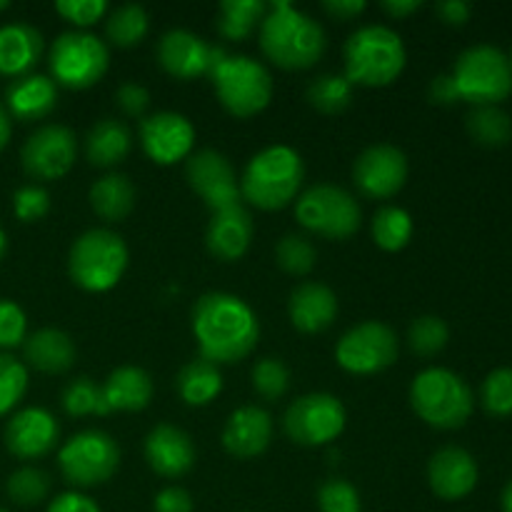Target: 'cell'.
<instances>
[{
	"label": "cell",
	"instance_id": "1",
	"mask_svg": "<svg viewBox=\"0 0 512 512\" xmlns=\"http://www.w3.org/2000/svg\"><path fill=\"white\" fill-rule=\"evenodd\" d=\"M193 335L200 358L233 365L248 358L260 340L258 315L233 293H205L193 308Z\"/></svg>",
	"mask_w": 512,
	"mask_h": 512
},
{
	"label": "cell",
	"instance_id": "2",
	"mask_svg": "<svg viewBox=\"0 0 512 512\" xmlns=\"http://www.w3.org/2000/svg\"><path fill=\"white\" fill-rule=\"evenodd\" d=\"M260 48L265 58L283 70H308L323 58L328 38L318 20L285 0L268 5L260 23Z\"/></svg>",
	"mask_w": 512,
	"mask_h": 512
},
{
	"label": "cell",
	"instance_id": "3",
	"mask_svg": "<svg viewBox=\"0 0 512 512\" xmlns=\"http://www.w3.org/2000/svg\"><path fill=\"white\" fill-rule=\"evenodd\" d=\"M305 165L290 145H270L255 153L240 178V198L260 210H283L303 188Z\"/></svg>",
	"mask_w": 512,
	"mask_h": 512
},
{
	"label": "cell",
	"instance_id": "4",
	"mask_svg": "<svg viewBox=\"0 0 512 512\" xmlns=\"http://www.w3.org/2000/svg\"><path fill=\"white\" fill-rule=\"evenodd\" d=\"M345 78L350 85L385 88L400 78L405 68V45L393 28L365 25L345 43Z\"/></svg>",
	"mask_w": 512,
	"mask_h": 512
},
{
	"label": "cell",
	"instance_id": "5",
	"mask_svg": "<svg viewBox=\"0 0 512 512\" xmlns=\"http://www.w3.org/2000/svg\"><path fill=\"white\" fill-rule=\"evenodd\" d=\"M410 405L438 430H458L470 420L475 398L470 385L448 368H428L410 385Z\"/></svg>",
	"mask_w": 512,
	"mask_h": 512
},
{
	"label": "cell",
	"instance_id": "6",
	"mask_svg": "<svg viewBox=\"0 0 512 512\" xmlns=\"http://www.w3.org/2000/svg\"><path fill=\"white\" fill-rule=\"evenodd\" d=\"M125 268H128V245L113 230L93 228L70 245V280L88 293H105L115 288Z\"/></svg>",
	"mask_w": 512,
	"mask_h": 512
},
{
	"label": "cell",
	"instance_id": "7",
	"mask_svg": "<svg viewBox=\"0 0 512 512\" xmlns=\"http://www.w3.org/2000/svg\"><path fill=\"white\" fill-rule=\"evenodd\" d=\"M210 80L220 105L233 118H253L273 100V78L268 68L248 55H228Z\"/></svg>",
	"mask_w": 512,
	"mask_h": 512
},
{
	"label": "cell",
	"instance_id": "8",
	"mask_svg": "<svg viewBox=\"0 0 512 512\" xmlns=\"http://www.w3.org/2000/svg\"><path fill=\"white\" fill-rule=\"evenodd\" d=\"M460 100L478 105H498L512 93V68L503 50L493 45H473L463 50L453 68Z\"/></svg>",
	"mask_w": 512,
	"mask_h": 512
},
{
	"label": "cell",
	"instance_id": "9",
	"mask_svg": "<svg viewBox=\"0 0 512 512\" xmlns=\"http://www.w3.org/2000/svg\"><path fill=\"white\" fill-rule=\"evenodd\" d=\"M295 218L305 230L325 240H348L363 223L358 200L345 188L330 183L305 190L295 203Z\"/></svg>",
	"mask_w": 512,
	"mask_h": 512
},
{
	"label": "cell",
	"instance_id": "10",
	"mask_svg": "<svg viewBox=\"0 0 512 512\" xmlns=\"http://www.w3.org/2000/svg\"><path fill=\"white\" fill-rule=\"evenodd\" d=\"M48 65L55 85L70 90L93 88L108 73V45L90 33H63L50 48Z\"/></svg>",
	"mask_w": 512,
	"mask_h": 512
},
{
	"label": "cell",
	"instance_id": "11",
	"mask_svg": "<svg viewBox=\"0 0 512 512\" xmlns=\"http://www.w3.org/2000/svg\"><path fill=\"white\" fill-rule=\"evenodd\" d=\"M58 465L65 483L75 488H95L115 475L120 465V448L103 430H83L60 448Z\"/></svg>",
	"mask_w": 512,
	"mask_h": 512
},
{
	"label": "cell",
	"instance_id": "12",
	"mask_svg": "<svg viewBox=\"0 0 512 512\" xmlns=\"http://www.w3.org/2000/svg\"><path fill=\"white\" fill-rule=\"evenodd\" d=\"M345 405L330 393H310L295 400L285 410L283 428L293 443L305 448H320L345 430Z\"/></svg>",
	"mask_w": 512,
	"mask_h": 512
},
{
	"label": "cell",
	"instance_id": "13",
	"mask_svg": "<svg viewBox=\"0 0 512 512\" xmlns=\"http://www.w3.org/2000/svg\"><path fill=\"white\" fill-rule=\"evenodd\" d=\"M398 335L378 320H368L350 328L335 348V360L353 375H375L388 370L398 360Z\"/></svg>",
	"mask_w": 512,
	"mask_h": 512
},
{
	"label": "cell",
	"instance_id": "14",
	"mask_svg": "<svg viewBox=\"0 0 512 512\" xmlns=\"http://www.w3.org/2000/svg\"><path fill=\"white\" fill-rule=\"evenodd\" d=\"M78 155V140L65 125H43L20 150L23 170L35 180H58L70 173Z\"/></svg>",
	"mask_w": 512,
	"mask_h": 512
},
{
	"label": "cell",
	"instance_id": "15",
	"mask_svg": "<svg viewBox=\"0 0 512 512\" xmlns=\"http://www.w3.org/2000/svg\"><path fill=\"white\" fill-rule=\"evenodd\" d=\"M185 178L213 213L240 203V180L223 153L213 148L198 150L185 160Z\"/></svg>",
	"mask_w": 512,
	"mask_h": 512
},
{
	"label": "cell",
	"instance_id": "16",
	"mask_svg": "<svg viewBox=\"0 0 512 512\" xmlns=\"http://www.w3.org/2000/svg\"><path fill=\"white\" fill-rule=\"evenodd\" d=\"M228 58L223 48L208 45L200 35L190 30H168L158 43V60L168 75L178 80H193L200 75H213L223 60Z\"/></svg>",
	"mask_w": 512,
	"mask_h": 512
},
{
	"label": "cell",
	"instance_id": "17",
	"mask_svg": "<svg viewBox=\"0 0 512 512\" xmlns=\"http://www.w3.org/2000/svg\"><path fill=\"white\" fill-rule=\"evenodd\" d=\"M355 188L373 200H388L403 190L408 180V158L395 145H370L353 165Z\"/></svg>",
	"mask_w": 512,
	"mask_h": 512
},
{
	"label": "cell",
	"instance_id": "18",
	"mask_svg": "<svg viewBox=\"0 0 512 512\" xmlns=\"http://www.w3.org/2000/svg\"><path fill=\"white\" fill-rule=\"evenodd\" d=\"M140 143L145 155L158 165H173L193 155L195 128L185 115L160 110L140 123Z\"/></svg>",
	"mask_w": 512,
	"mask_h": 512
},
{
	"label": "cell",
	"instance_id": "19",
	"mask_svg": "<svg viewBox=\"0 0 512 512\" xmlns=\"http://www.w3.org/2000/svg\"><path fill=\"white\" fill-rule=\"evenodd\" d=\"M60 428L53 415L43 408H25L5 425V448L18 460H40L58 445Z\"/></svg>",
	"mask_w": 512,
	"mask_h": 512
},
{
	"label": "cell",
	"instance_id": "20",
	"mask_svg": "<svg viewBox=\"0 0 512 512\" xmlns=\"http://www.w3.org/2000/svg\"><path fill=\"white\" fill-rule=\"evenodd\" d=\"M428 483L440 500H463L478 485V463L465 448L445 445L430 458Z\"/></svg>",
	"mask_w": 512,
	"mask_h": 512
},
{
	"label": "cell",
	"instance_id": "21",
	"mask_svg": "<svg viewBox=\"0 0 512 512\" xmlns=\"http://www.w3.org/2000/svg\"><path fill=\"white\" fill-rule=\"evenodd\" d=\"M145 460L160 478H183L195 465V445L185 430L163 423L145 438Z\"/></svg>",
	"mask_w": 512,
	"mask_h": 512
},
{
	"label": "cell",
	"instance_id": "22",
	"mask_svg": "<svg viewBox=\"0 0 512 512\" xmlns=\"http://www.w3.org/2000/svg\"><path fill=\"white\" fill-rule=\"evenodd\" d=\"M273 440V418L258 405H245L230 413L223 430V448L233 458L250 460L268 450Z\"/></svg>",
	"mask_w": 512,
	"mask_h": 512
},
{
	"label": "cell",
	"instance_id": "23",
	"mask_svg": "<svg viewBox=\"0 0 512 512\" xmlns=\"http://www.w3.org/2000/svg\"><path fill=\"white\" fill-rule=\"evenodd\" d=\"M255 225L243 203L233 205L213 213L208 223V233H205V243L213 258L223 260V263H235L248 253L250 243H253Z\"/></svg>",
	"mask_w": 512,
	"mask_h": 512
},
{
	"label": "cell",
	"instance_id": "24",
	"mask_svg": "<svg viewBox=\"0 0 512 512\" xmlns=\"http://www.w3.org/2000/svg\"><path fill=\"white\" fill-rule=\"evenodd\" d=\"M55 108H58V85L48 75L28 73L15 78L5 90V110L20 123L48 118Z\"/></svg>",
	"mask_w": 512,
	"mask_h": 512
},
{
	"label": "cell",
	"instance_id": "25",
	"mask_svg": "<svg viewBox=\"0 0 512 512\" xmlns=\"http://www.w3.org/2000/svg\"><path fill=\"white\" fill-rule=\"evenodd\" d=\"M288 315L300 333H323L338 318V295L323 283H303L290 293Z\"/></svg>",
	"mask_w": 512,
	"mask_h": 512
},
{
	"label": "cell",
	"instance_id": "26",
	"mask_svg": "<svg viewBox=\"0 0 512 512\" xmlns=\"http://www.w3.org/2000/svg\"><path fill=\"white\" fill-rule=\"evenodd\" d=\"M43 55V35L28 23H8L0 28V75L23 78Z\"/></svg>",
	"mask_w": 512,
	"mask_h": 512
},
{
	"label": "cell",
	"instance_id": "27",
	"mask_svg": "<svg viewBox=\"0 0 512 512\" xmlns=\"http://www.w3.org/2000/svg\"><path fill=\"white\" fill-rule=\"evenodd\" d=\"M100 388H103V398L110 413L113 410L138 413V410L148 408L150 400H153V380L143 368H135V365L115 368Z\"/></svg>",
	"mask_w": 512,
	"mask_h": 512
},
{
	"label": "cell",
	"instance_id": "28",
	"mask_svg": "<svg viewBox=\"0 0 512 512\" xmlns=\"http://www.w3.org/2000/svg\"><path fill=\"white\" fill-rule=\"evenodd\" d=\"M25 360L30 368L48 375H60L73 368L75 345L68 333L58 328H43L38 333L28 335L23 343Z\"/></svg>",
	"mask_w": 512,
	"mask_h": 512
},
{
	"label": "cell",
	"instance_id": "29",
	"mask_svg": "<svg viewBox=\"0 0 512 512\" xmlns=\"http://www.w3.org/2000/svg\"><path fill=\"white\" fill-rule=\"evenodd\" d=\"M133 150V133L128 125L115 118H103L88 130L85 155L93 168H115L123 163Z\"/></svg>",
	"mask_w": 512,
	"mask_h": 512
},
{
	"label": "cell",
	"instance_id": "30",
	"mask_svg": "<svg viewBox=\"0 0 512 512\" xmlns=\"http://www.w3.org/2000/svg\"><path fill=\"white\" fill-rule=\"evenodd\" d=\"M90 208L105 223H118L125 220L135 208V185L130 183L128 175L108 173L100 180H95L90 188Z\"/></svg>",
	"mask_w": 512,
	"mask_h": 512
},
{
	"label": "cell",
	"instance_id": "31",
	"mask_svg": "<svg viewBox=\"0 0 512 512\" xmlns=\"http://www.w3.org/2000/svg\"><path fill=\"white\" fill-rule=\"evenodd\" d=\"M175 388H178L180 400L190 408H203L210 405L223 390V375L215 363L205 358L190 360L188 365H183L175 380Z\"/></svg>",
	"mask_w": 512,
	"mask_h": 512
},
{
	"label": "cell",
	"instance_id": "32",
	"mask_svg": "<svg viewBox=\"0 0 512 512\" xmlns=\"http://www.w3.org/2000/svg\"><path fill=\"white\" fill-rule=\"evenodd\" d=\"M265 13H268V5L260 0H225L220 3L218 33L235 43L248 40L255 28H260Z\"/></svg>",
	"mask_w": 512,
	"mask_h": 512
},
{
	"label": "cell",
	"instance_id": "33",
	"mask_svg": "<svg viewBox=\"0 0 512 512\" xmlns=\"http://www.w3.org/2000/svg\"><path fill=\"white\" fill-rule=\"evenodd\" d=\"M470 138L483 148H503L512 140V120L498 105H478L465 118Z\"/></svg>",
	"mask_w": 512,
	"mask_h": 512
},
{
	"label": "cell",
	"instance_id": "34",
	"mask_svg": "<svg viewBox=\"0 0 512 512\" xmlns=\"http://www.w3.org/2000/svg\"><path fill=\"white\" fill-rule=\"evenodd\" d=\"M148 30L150 18L143 5L138 3H125L110 10L108 23H105V33L115 48H135V45L143 43Z\"/></svg>",
	"mask_w": 512,
	"mask_h": 512
},
{
	"label": "cell",
	"instance_id": "35",
	"mask_svg": "<svg viewBox=\"0 0 512 512\" xmlns=\"http://www.w3.org/2000/svg\"><path fill=\"white\" fill-rule=\"evenodd\" d=\"M370 230H373V240L378 248L398 253L413 238V218L408 210L398 208V205H385L375 213Z\"/></svg>",
	"mask_w": 512,
	"mask_h": 512
},
{
	"label": "cell",
	"instance_id": "36",
	"mask_svg": "<svg viewBox=\"0 0 512 512\" xmlns=\"http://www.w3.org/2000/svg\"><path fill=\"white\" fill-rule=\"evenodd\" d=\"M353 100V85L345 75L325 73L308 85V103L325 115L343 113Z\"/></svg>",
	"mask_w": 512,
	"mask_h": 512
},
{
	"label": "cell",
	"instance_id": "37",
	"mask_svg": "<svg viewBox=\"0 0 512 512\" xmlns=\"http://www.w3.org/2000/svg\"><path fill=\"white\" fill-rule=\"evenodd\" d=\"M60 405L73 418H88V415H108L110 408L103 398V388L95 385L93 380L80 375V378L70 380L63 390Z\"/></svg>",
	"mask_w": 512,
	"mask_h": 512
},
{
	"label": "cell",
	"instance_id": "38",
	"mask_svg": "<svg viewBox=\"0 0 512 512\" xmlns=\"http://www.w3.org/2000/svg\"><path fill=\"white\" fill-rule=\"evenodd\" d=\"M450 340V330L438 315H420L408 328V345L420 358H433L443 353Z\"/></svg>",
	"mask_w": 512,
	"mask_h": 512
},
{
	"label": "cell",
	"instance_id": "39",
	"mask_svg": "<svg viewBox=\"0 0 512 512\" xmlns=\"http://www.w3.org/2000/svg\"><path fill=\"white\" fill-rule=\"evenodd\" d=\"M8 495L15 505H20V508L40 505L50 495L48 473L40 468H33V465L18 468L8 478Z\"/></svg>",
	"mask_w": 512,
	"mask_h": 512
},
{
	"label": "cell",
	"instance_id": "40",
	"mask_svg": "<svg viewBox=\"0 0 512 512\" xmlns=\"http://www.w3.org/2000/svg\"><path fill=\"white\" fill-rule=\"evenodd\" d=\"M480 403L485 413L493 418H510L512 415V368H498L483 380Z\"/></svg>",
	"mask_w": 512,
	"mask_h": 512
},
{
	"label": "cell",
	"instance_id": "41",
	"mask_svg": "<svg viewBox=\"0 0 512 512\" xmlns=\"http://www.w3.org/2000/svg\"><path fill=\"white\" fill-rule=\"evenodd\" d=\"M275 258H278V265L290 275H308L310 270L318 263V253H315L313 243L303 235H285L283 240L275 248Z\"/></svg>",
	"mask_w": 512,
	"mask_h": 512
},
{
	"label": "cell",
	"instance_id": "42",
	"mask_svg": "<svg viewBox=\"0 0 512 512\" xmlns=\"http://www.w3.org/2000/svg\"><path fill=\"white\" fill-rule=\"evenodd\" d=\"M28 390V370L13 355L0 353V418L23 400Z\"/></svg>",
	"mask_w": 512,
	"mask_h": 512
},
{
	"label": "cell",
	"instance_id": "43",
	"mask_svg": "<svg viewBox=\"0 0 512 512\" xmlns=\"http://www.w3.org/2000/svg\"><path fill=\"white\" fill-rule=\"evenodd\" d=\"M253 388L260 398L280 400L290 388V370L280 358H263L253 368Z\"/></svg>",
	"mask_w": 512,
	"mask_h": 512
},
{
	"label": "cell",
	"instance_id": "44",
	"mask_svg": "<svg viewBox=\"0 0 512 512\" xmlns=\"http://www.w3.org/2000/svg\"><path fill=\"white\" fill-rule=\"evenodd\" d=\"M25 330H28V318L23 308L8 298H0V353L13 350L25 343Z\"/></svg>",
	"mask_w": 512,
	"mask_h": 512
},
{
	"label": "cell",
	"instance_id": "45",
	"mask_svg": "<svg viewBox=\"0 0 512 512\" xmlns=\"http://www.w3.org/2000/svg\"><path fill=\"white\" fill-rule=\"evenodd\" d=\"M320 512H360V493L348 480H328L318 490Z\"/></svg>",
	"mask_w": 512,
	"mask_h": 512
},
{
	"label": "cell",
	"instance_id": "46",
	"mask_svg": "<svg viewBox=\"0 0 512 512\" xmlns=\"http://www.w3.org/2000/svg\"><path fill=\"white\" fill-rule=\"evenodd\" d=\"M50 210V195L40 185H23L13 195V213L20 223H38Z\"/></svg>",
	"mask_w": 512,
	"mask_h": 512
},
{
	"label": "cell",
	"instance_id": "47",
	"mask_svg": "<svg viewBox=\"0 0 512 512\" xmlns=\"http://www.w3.org/2000/svg\"><path fill=\"white\" fill-rule=\"evenodd\" d=\"M55 10L63 20L78 25V28H90L98 20L105 18L108 13V3L105 0H58Z\"/></svg>",
	"mask_w": 512,
	"mask_h": 512
},
{
	"label": "cell",
	"instance_id": "48",
	"mask_svg": "<svg viewBox=\"0 0 512 512\" xmlns=\"http://www.w3.org/2000/svg\"><path fill=\"white\" fill-rule=\"evenodd\" d=\"M115 100H118L120 110L130 118H140L145 115V110L150 108V93L138 83H123L115 93Z\"/></svg>",
	"mask_w": 512,
	"mask_h": 512
},
{
	"label": "cell",
	"instance_id": "49",
	"mask_svg": "<svg viewBox=\"0 0 512 512\" xmlns=\"http://www.w3.org/2000/svg\"><path fill=\"white\" fill-rule=\"evenodd\" d=\"M155 512H193V498H190L188 490L178 488V485H170L163 488L155 495L153 503Z\"/></svg>",
	"mask_w": 512,
	"mask_h": 512
},
{
	"label": "cell",
	"instance_id": "50",
	"mask_svg": "<svg viewBox=\"0 0 512 512\" xmlns=\"http://www.w3.org/2000/svg\"><path fill=\"white\" fill-rule=\"evenodd\" d=\"M48 512H100L98 503L83 493H63L50 500Z\"/></svg>",
	"mask_w": 512,
	"mask_h": 512
},
{
	"label": "cell",
	"instance_id": "51",
	"mask_svg": "<svg viewBox=\"0 0 512 512\" xmlns=\"http://www.w3.org/2000/svg\"><path fill=\"white\" fill-rule=\"evenodd\" d=\"M435 13L445 25H465L473 15V5L465 3V0H443V3L435 5Z\"/></svg>",
	"mask_w": 512,
	"mask_h": 512
},
{
	"label": "cell",
	"instance_id": "52",
	"mask_svg": "<svg viewBox=\"0 0 512 512\" xmlns=\"http://www.w3.org/2000/svg\"><path fill=\"white\" fill-rule=\"evenodd\" d=\"M428 98L430 103L435 105L460 103V95H458V88H455L453 75H438V78H433V83H430L428 88Z\"/></svg>",
	"mask_w": 512,
	"mask_h": 512
},
{
	"label": "cell",
	"instance_id": "53",
	"mask_svg": "<svg viewBox=\"0 0 512 512\" xmlns=\"http://www.w3.org/2000/svg\"><path fill=\"white\" fill-rule=\"evenodd\" d=\"M368 5L363 0H325L323 10L330 15V18L340 20V23H348V20L358 18Z\"/></svg>",
	"mask_w": 512,
	"mask_h": 512
},
{
	"label": "cell",
	"instance_id": "54",
	"mask_svg": "<svg viewBox=\"0 0 512 512\" xmlns=\"http://www.w3.org/2000/svg\"><path fill=\"white\" fill-rule=\"evenodd\" d=\"M420 0H385L383 10L390 15V18L400 20V18H408L413 15L415 10H420Z\"/></svg>",
	"mask_w": 512,
	"mask_h": 512
},
{
	"label": "cell",
	"instance_id": "55",
	"mask_svg": "<svg viewBox=\"0 0 512 512\" xmlns=\"http://www.w3.org/2000/svg\"><path fill=\"white\" fill-rule=\"evenodd\" d=\"M10 133H13V123H10V115L8 110H5V105H0V153H3L5 145H8Z\"/></svg>",
	"mask_w": 512,
	"mask_h": 512
},
{
	"label": "cell",
	"instance_id": "56",
	"mask_svg": "<svg viewBox=\"0 0 512 512\" xmlns=\"http://www.w3.org/2000/svg\"><path fill=\"white\" fill-rule=\"evenodd\" d=\"M500 505H503V512H512V480L505 485L503 495H500Z\"/></svg>",
	"mask_w": 512,
	"mask_h": 512
},
{
	"label": "cell",
	"instance_id": "57",
	"mask_svg": "<svg viewBox=\"0 0 512 512\" xmlns=\"http://www.w3.org/2000/svg\"><path fill=\"white\" fill-rule=\"evenodd\" d=\"M5 253H8V235H5V230L0 228V260L5 258Z\"/></svg>",
	"mask_w": 512,
	"mask_h": 512
},
{
	"label": "cell",
	"instance_id": "58",
	"mask_svg": "<svg viewBox=\"0 0 512 512\" xmlns=\"http://www.w3.org/2000/svg\"><path fill=\"white\" fill-rule=\"evenodd\" d=\"M8 0H0V13H3V10H8Z\"/></svg>",
	"mask_w": 512,
	"mask_h": 512
},
{
	"label": "cell",
	"instance_id": "59",
	"mask_svg": "<svg viewBox=\"0 0 512 512\" xmlns=\"http://www.w3.org/2000/svg\"><path fill=\"white\" fill-rule=\"evenodd\" d=\"M508 60H510V68H512V53H510V58H508Z\"/></svg>",
	"mask_w": 512,
	"mask_h": 512
},
{
	"label": "cell",
	"instance_id": "60",
	"mask_svg": "<svg viewBox=\"0 0 512 512\" xmlns=\"http://www.w3.org/2000/svg\"><path fill=\"white\" fill-rule=\"evenodd\" d=\"M0 512H8V510H3V508H0Z\"/></svg>",
	"mask_w": 512,
	"mask_h": 512
}]
</instances>
